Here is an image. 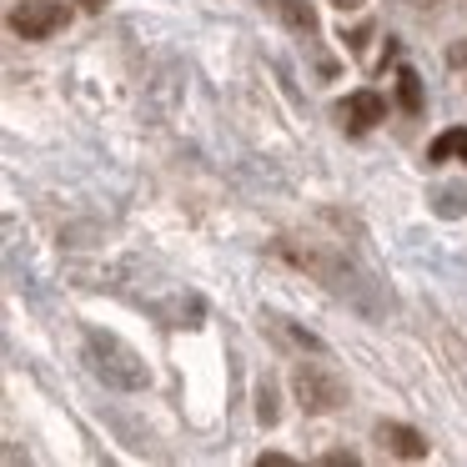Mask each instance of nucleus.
Here are the masks:
<instances>
[{
	"mask_svg": "<svg viewBox=\"0 0 467 467\" xmlns=\"http://www.w3.org/2000/svg\"><path fill=\"white\" fill-rule=\"evenodd\" d=\"M86 352H91V367L106 377L111 387H146V367H141V357L131 352V347L121 342V337H111V332H91L86 337Z\"/></svg>",
	"mask_w": 467,
	"mask_h": 467,
	"instance_id": "nucleus-1",
	"label": "nucleus"
},
{
	"mask_svg": "<svg viewBox=\"0 0 467 467\" xmlns=\"http://www.w3.org/2000/svg\"><path fill=\"white\" fill-rule=\"evenodd\" d=\"M292 392H296V402H302V412H337V407L347 402V382L322 362H296Z\"/></svg>",
	"mask_w": 467,
	"mask_h": 467,
	"instance_id": "nucleus-2",
	"label": "nucleus"
},
{
	"mask_svg": "<svg viewBox=\"0 0 467 467\" xmlns=\"http://www.w3.org/2000/svg\"><path fill=\"white\" fill-rule=\"evenodd\" d=\"M66 21H71V11L61 0H21L11 11V31L26 41H51L56 31H66Z\"/></svg>",
	"mask_w": 467,
	"mask_h": 467,
	"instance_id": "nucleus-3",
	"label": "nucleus"
},
{
	"mask_svg": "<svg viewBox=\"0 0 467 467\" xmlns=\"http://www.w3.org/2000/svg\"><path fill=\"white\" fill-rule=\"evenodd\" d=\"M337 116H342V126H347V131H357V136H362V131H372V126L387 116V101L372 91V86H367V91H352V96H347V101L337 106Z\"/></svg>",
	"mask_w": 467,
	"mask_h": 467,
	"instance_id": "nucleus-4",
	"label": "nucleus"
},
{
	"mask_svg": "<svg viewBox=\"0 0 467 467\" xmlns=\"http://www.w3.org/2000/svg\"><path fill=\"white\" fill-rule=\"evenodd\" d=\"M377 442H382L392 457H407V462H422L427 457V437L417 432V427H407V422H382L377 427Z\"/></svg>",
	"mask_w": 467,
	"mask_h": 467,
	"instance_id": "nucleus-5",
	"label": "nucleus"
},
{
	"mask_svg": "<svg viewBox=\"0 0 467 467\" xmlns=\"http://www.w3.org/2000/svg\"><path fill=\"white\" fill-rule=\"evenodd\" d=\"M266 11H272L276 21L286 26V31H296V36H317V11L306 5V0H266Z\"/></svg>",
	"mask_w": 467,
	"mask_h": 467,
	"instance_id": "nucleus-6",
	"label": "nucleus"
},
{
	"mask_svg": "<svg viewBox=\"0 0 467 467\" xmlns=\"http://www.w3.org/2000/svg\"><path fill=\"white\" fill-rule=\"evenodd\" d=\"M397 106H402L407 116H422V76L412 71V66H397Z\"/></svg>",
	"mask_w": 467,
	"mask_h": 467,
	"instance_id": "nucleus-7",
	"label": "nucleus"
},
{
	"mask_svg": "<svg viewBox=\"0 0 467 467\" xmlns=\"http://www.w3.org/2000/svg\"><path fill=\"white\" fill-rule=\"evenodd\" d=\"M467 161V126H452V131H442L432 146H427V161Z\"/></svg>",
	"mask_w": 467,
	"mask_h": 467,
	"instance_id": "nucleus-8",
	"label": "nucleus"
},
{
	"mask_svg": "<svg viewBox=\"0 0 467 467\" xmlns=\"http://www.w3.org/2000/svg\"><path fill=\"white\" fill-rule=\"evenodd\" d=\"M256 417H262L266 427L276 422V392H272V387H262V402H256Z\"/></svg>",
	"mask_w": 467,
	"mask_h": 467,
	"instance_id": "nucleus-9",
	"label": "nucleus"
},
{
	"mask_svg": "<svg viewBox=\"0 0 467 467\" xmlns=\"http://www.w3.org/2000/svg\"><path fill=\"white\" fill-rule=\"evenodd\" d=\"M256 467H292V457H286V452H262V457H256Z\"/></svg>",
	"mask_w": 467,
	"mask_h": 467,
	"instance_id": "nucleus-10",
	"label": "nucleus"
},
{
	"mask_svg": "<svg viewBox=\"0 0 467 467\" xmlns=\"http://www.w3.org/2000/svg\"><path fill=\"white\" fill-rule=\"evenodd\" d=\"M322 462H327V467H357V452H327Z\"/></svg>",
	"mask_w": 467,
	"mask_h": 467,
	"instance_id": "nucleus-11",
	"label": "nucleus"
},
{
	"mask_svg": "<svg viewBox=\"0 0 467 467\" xmlns=\"http://www.w3.org/2000/svg\"><path fill=\"white\" fill-rule=\"evenodd\" d=\"M332 5H337V11H362L367 0H332Z\"/></svg>",
	"mask_w": 467,
	"mask_h": 467,
	"instance_id": "nucleus-12",
	"label": "nucleus"
},
{
	"mask_svg": "<svg viewBox=\"0 0 467 467\" xmlns=\"http://www.w3.org/2000/svg\"><path fill=\"white\" fill-rule=\"evenodd\" d=\"M81 5H86V11H101V5H106V0H81Z\"/></svg>",
	"mask_w": 467,
	"mask_h": 467,
	"instance_id": "nucleus-13",
	"label": "nucleus"
}]
</instances>
